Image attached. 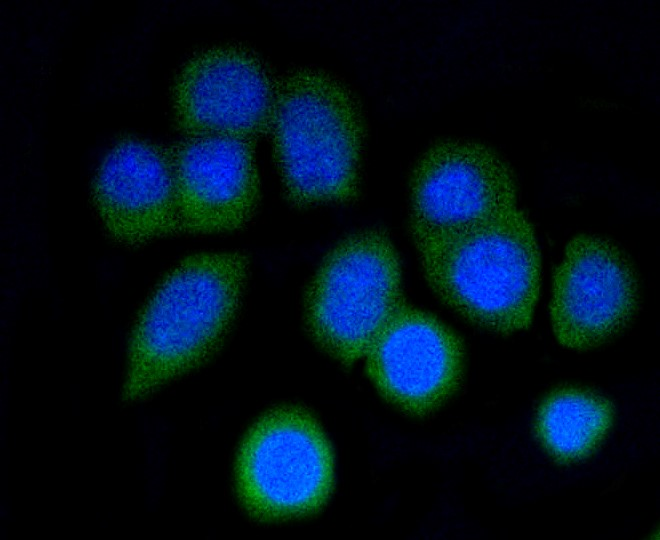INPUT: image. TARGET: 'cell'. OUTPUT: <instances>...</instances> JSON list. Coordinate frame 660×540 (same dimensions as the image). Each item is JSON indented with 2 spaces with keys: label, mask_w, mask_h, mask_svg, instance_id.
<instances>
[{
  "label": "cell",
  "mask_w": 660,
  "mask_h": 540,
  "mask_svg": "<svg viewBox=\"0 0 660 540\" xmlns=\"http://www.w3.org/2000/svg\"><path fill=\"white\" fill-rule=\"evenodd\" d=\"M433 292L471 323L509 335L531 324L541 286L534 228L517 207L418 250Z\"/></svg>",
  "instance_id": "obj_2"
},
{
  "label": "cell",
  "mask_w": 660,
  "mask_h": 540,
  "mask_svg": "<svg viewBox=\"0 0 660 540\" xmlns=\"http://www.w3.org/2000/svg\"><path fill=\"white\" fill-rule=\"evenodd\" d=\"M613 421L611 403L591 391L565 387L549 394L535 418V432L559 463L588 457L600 445Z\"/></svg>",
  "instance_id": "obj_12"
},
{
  "label": "cell",
  "mask_w": 660,
  "mask_h": 540,
  "mask_svg": "<svg viewBox=\"0 0 660 540\" xmlns=\"http://www.w3.org/2000/svg\"><path fill=\"white\" fill-rule=\"evenodd\" d=\"M404 303L393 243L382 230H364L324 258L306 291L305 326L323 351L349 366Z\"/></svg>",
  "instance_id": "obj_4"
},
{
  "label": "cell",
  "mask_w": 660,
  "mask_h": 540,
  "mask_svg": "<svg viewBox=\"0 0 660 540\" xmlns=\"http://www.w3.org/2000/svg\"><path fill=\"white\" fill-rule=\"evenodd\" d=\"M169 148L178 231L212 234L244 227L259 201L254 142L228 136L185 137Z\"/></svg>",
  "instance_id": "obj_10"
},
{
  "label": "cell",
  "mask_w": 660,
  "mask_h": 540,
  "mask_svg": "<svg viewBox=\"0 0 660 540\" xmlns=\"http://www.w3.org/2000/svg\"><path fill=\"white\" fill-rule=\"evenodd\" d=\"M91 197L103 228L119 244L139 246L179 233L168 147L138 137L120 139L102 160Z\"/></svg>",
  "instance_id": "obj_11"
},
{
  "label": "cell",
  "mask_w": 660,
  "mask_h": 540,
  "mask_svg": "<svg viewBox=\"0 0 660 540\" xmlns=\"http://www.w3.org/2000/svg\"><path fill=\"white\" fill-rule=\"evenodd\" d=\"M270 132L284 192L298 207L354 200L363 122L350 90L329 73L298 68L277 83Z\"/></svg>",
  "instance_id": "obj_3"
},
{
  "label": "cell",
  "mask_w": 660,
  "mask_h": 540,
  "mask_svg": "<svg viewBox=\"0 0 660 540\" xmlns=\"http://www.w3.org/2000/svg\"><path fill=\"white\" fill-rule=\"evenodd\" d=\"M365 358L367 374L381 396L414 417L438 409L463 376L459 337L436 317L406 303L380 331Z\"/></svg>",
  "instance_id": "obj_9"
},
{
  "label": "cell",
  "mask_w": 660,
  "mask_h": 540,
  "mask_svg": "<svg viewBox=\"0 0 660 540\" xmlns=\"http://www.w3.org/2000/svg\"><path fill=\"white\" fill-rule=\"evenodd\" d=\"M248 266L241 253H199L168 273L132 330L125 400L150 395L217 351L238 313Z\"/></svg>",
  "instance_id": "obj_1"
},
{
  "label": "cell",
  "mask_w": 660,
  "mask_h": 540,
  "mask_svg": "<svg viewBox=\"0 0 660 540\" xmlns=\"http://www.w3.org/2000/svg\"><path fill=\"white\" fill-rule=\"evenodd\" d=\"M333 481L330 443L318 421L302 408L268 411L240 445L236 494L243 509L257 520L313 514L327 501Z\"/></svg>",
  "instance_id": "obj_5"
},
{
  "label": "cell",
  "mask_w": 660,
  "mask_h": 540,
  "mask_svg": "<svg viewBox=\"0 0 660 540\" xmlns=\"http://www.w3.org/2000/svg\"><path fill=\"white\" fill-rule=\"evenodd\" d=\"M640 303L635 268L612 241L581 234L566 246L553 276V332L564 347L587 350L620 333Z\"/></svg>",
  "instance_id": "obj_8"
},
{
  "label": "cell",
  "mask_w": 660,
  "mask_h": 540,
  "mask_svg": "<svg viewBox=\"0 0 660 540\" xmlns=\"http://www.w3.org/2000/svg\"><path fill=\"white\" fill-rule=\"evenodd\" d=\"M277 83L266 64L242 46L204 49L175 78L176 126L185 137L228 136L254 142L271 129Z\"/></svg>",
  "instance_id": "obj_7"
},
{
  "label": "cell",
  "mask_w": 660,
  "mask_h": 540,
  "mask_svg": "<svg viewBox=\"0 0 660 540\" xmlns=\"http://www.w3.org/2000/svg\"><path fill=\"white\" fill-rule=\"evenodd\" d=\"M516 207L509 165L485 144L443 140L410 179V232L417 250L483 225Z\"/></svg>",
  "instance_id": "obj_6"
}]
</instances>
